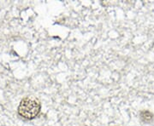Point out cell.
Listing matches in <instances>:
<instances>
[{"label":"cell","mask_w":154,"mask_h":126,"mask_svg":"<svg viewBox=\"0 0 154 126\" xmlns=\"http://www.w3.org/2000/svg\"><path fill=\"white\" fill-rule=\"evenodd\" d=\"M41 110L40 101L36 97L27 96L21 101L17 108V113L22 119L31 120L39 114Z\"/></svg>","instance_id":"6da1fadb"},{"label":"cell","mask_w":154,"mask_h":126,"mask_svg":"<svg viewBox=\"0 0 154 126\" xmlns=\"http://www.w3.org/2000/svg\"><path fill=\"white\" fill-rule=\"evenodd\" d=\"M141 120L145 123H150L151 121L153 119V114L150 112V111H142L140 113Z\"/></svg>","instance_id":"7a4b0ae2"}]
</instances>
